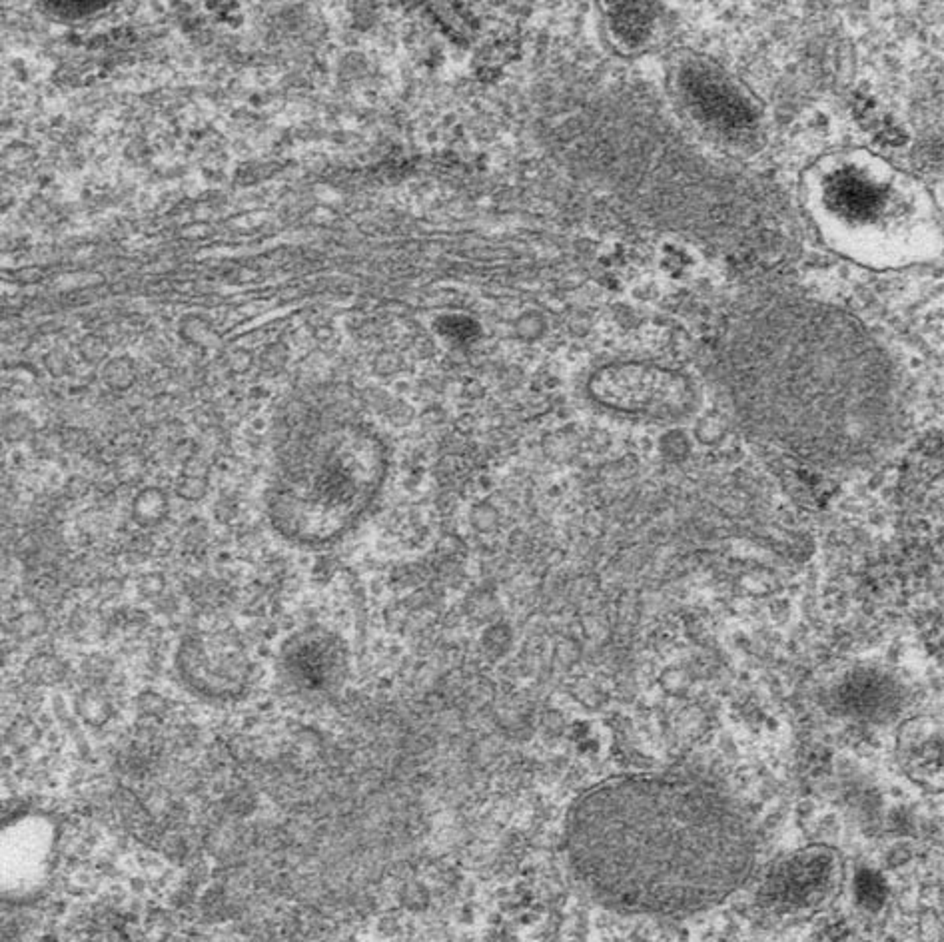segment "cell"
Wrapping results in <instances>:
<instances>
[{
	"label": "cell",
	"mask_w": 944,
	"mask_h": 942,
	"mask_svg": "<svg viewBox=\"0 0 944 942\" xmlns=\"http://www.w3.org/2000/svg\"><path fill=\"white\" fill-rule=\"evenodd\" d=\"M52 849L48 825L20 821L0 827V899L22 901L36 895L48 879Z\"/></svg>",
	"instance_id": "obj_6"
},
{
	"label": "cell",
	"mask_w": 944,
	"mask_h": 942,
	"mask_svg": "<svg viewBox=\"0 0 944 942\" xmlns=\"http://www.w3.org/2000/svg\"><path fill=\"white\" fill-rule=\"evenodd\" d=\"M565 845L595 899L653 917L723 901L755 865V833L743 807L717 781L689 771L595 785L569 809Z\"/></svg>",
	"instance_id": "obj_1"
},
{
	"label": "cell",
	"mask_w": 944,
	"mask_h": 942,
	"mask_svg": "<svg viewBox=\"0 0 944 942\" xmlns=\"http://www.w3.org/2000/svg\"><path fill=\"white\" fill-rule=\"evenodd\" d=\"M204 481L200 479H192V477H186L178 483V493L186 499H198L204 495Z\"/></svg>",
	"instance_id": "obj_14"
},
{
	"label": "cell",
	"mask_w": 944,
	"mask_h": 942,
	"mask_svg": "<svg viewBox=\"0 0 944 942\" xmlns=\"http://www.w3.org/2000/svg\"><path fill=\"white\" fill-rule=\"evenodd\" d=\"M651 12L653 6L649 4H619L613 10V28L617 36L631 46L641 44L651 30Z\"/></svg>",
	"instance_id": "obj_10"
},
{
	"label": "cell",
	"mask_w": 944,
	"mask_h": 942,
	"mask_svg": "<svg viewBox=\"0 0 944 942\" xmlns=\"http://www.w3.org/2000/svg\"><path fill=\"white\" fill-rule=\"evenodd\" d=\"M0 942H22V941H18L16 937H10V935H6V933H0Z\"/></svg>",
	"instance_id": "obj_15"
},
{
	"label": "cell",
	"mask_w": 944,
	"mask_h": 942,
	"mask_svg": "<svg viewBox=\"0 0 944 942\" xmlns=\"http://www.w3.org/2000/svg\"><path fill=\"white\" fill-rule=\"evenodd\" d=\"M168 499L156 487L142 489L132 501V517L142 527H152L166 517Z\"/></svg>",
	"instance_id": "obj_12"
},
{
	"label": "cell",
	"mask_w": 944,
	"mask_h": 942,
	"mask_svg": "<svg viewBox=\"0 0 944 942\" xmlns=\"http://www.w3.org/2000/svg\"><path fill=\"white\" fill-rule=\"evenodd\" d=\"M252 659L246 645L226 631L186 635L176 651V671L188 691L208 701H234L252 683Z\"/></svg>",
	"instance_id": "obj_4"
},
{
	"label": "cell",
	"mask_w": 944,
	"mask_h": 942,
	"mask_svg": "<svg viewBox=\"0 0 944 942\" xmlns=\"http://www.w3.org/2000/svg\"><path fill=\"white\" fill-rule=\"evenodd\" d=\"M280 683L306 697H322L342 689L350 675L346 639L330 627L306 625L292 631L276 655Z\"/></svg>",
	"instance_id": "obj_5"
},
{
	"label": "cell",
	"mask_w": 944,
	"mask_h": 942,
	"mask_svg": "<svg viewBox=\"0 0 944 942\" xmlns=\"http://www.w3.org/2000/svg\"><path fill=\"white\" fill-rule=\"evenodd\" d=\"M903 763L911 775L931 781L941 775V731L931 719L911 721L901 735Z\"/></svg>",
	"instance_id": "obj_9"
},
{
	"label": "cell",
	"mask_w": 944,
	"mask_h": 942,
	"mask_svg": "<svg viewBox=\"0 0 944 942\" xmlns=\"http://www.w3.org/2000/svg\"><path fill=\"white\" fill-rule=\"evenodd\" d=\"M681 84L687 100L697 108V112L717 126L735 130L753 122L749 102L717 72L695 64L683 74Z\"/></svg>",
	"instance_id": "obj_8"
},
{
	"label": "cell",
	"mask_w": 944,
	"mask_h": 942,
	"mask_svg": "<svg viewBox=\"0 0 944 942\" xmlns=\"http://www.w3.org/2000/svg\"><path fill=\"white\" fill-rule=\"evenodd\" d=\"M66 673H68L66 663L52 653H36L22 667L24 681L34 687L58 685L64 681Z\"/></svg>",
	"instance_id": "obj_11"
},
{
	"label": "cell",
	"mask_w": 944,
	"mask_h": 942,
	"mask_svg": "<svg viewBox=\"0 0 944 942\" xmlns=\"http://www.w3.org/2000/svg\"><path fill=\"white\" fill-rule=\"evenodd\" d=\"M76 713L88 725H104L112 717V701L100 687H86L74 701Z\"/></svg>",
	"instance_id": "obj_13"
},
{
	"label": "cell",
	"mask_w": 944,
	"mask_h": 942,
	"mask_svg": "<svg viewBox=\"0 0 944 942\" xmlns=\"http://www.w3.org/2000/svg\"><path fill=\"white\" fill-rule=\"evenodd\" d=\"M589 392L605 408L655 420L681 418L695 404L689 378L641 362H619L601 368L591 376Z\"/></svg>",
	"instance_id": "obj_3"
},
{
	"label": "cell",
	"mask_w": 944,
	"mask_h": 942,
	"mask_svg": "<svg viewBox=\"0 0 944 942\" xmlns=\"http://www.w3.org/2000/svg\"><path fill=\"white\" fill-rule=\"evenodd\" d=\"M2 665H4V649L0 647V667H2Z\"/></svg>",
	"instance_id": "obj_16"
},
{
	"label": "cell",
	"mask_w": 944,
	"mask_h": 942,
	"mask_svg": "<svg viewBox=\"0 0 944 942\" xmlns=\"http://www.w3.org/2000/svg\"><path fill=\"white\" fill-rule=\"evenodd\" d=\"M835 859L825 851H807L783 861L765 883V897L785 911L819 905L835 883Z\"/></svg>",
	"instance_id": "obj_7"
},
{
	"label": "cell",
	"mask_w": 944,
	"mask_h": 942,
	"mask_svg": "<svg viewBox=\"0 0 944 942\" xmlns=\"http://www.w3.org/2000/svg\"><path fill=\"white\" fill-rule=\"evenodd\" d=\"M390 477V452L364 422L318 416L286 434L264 483L272 531L298 547H328L376 507Z\"/></svg>",
	"instance_id": "obj_2"
}]
</instances>
